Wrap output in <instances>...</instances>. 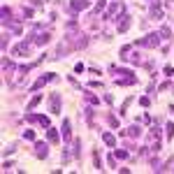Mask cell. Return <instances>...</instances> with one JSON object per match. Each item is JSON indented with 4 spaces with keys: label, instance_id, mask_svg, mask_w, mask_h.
<instances>
[{
    "label": "cell",
    "instance_id": "1",
    "mask_svg": "<svg viewBox=\"0 0 174 174\" xmlns=\"http://www.w3.org/2000/svg\"><path fill=\"white\" fill-rule=\"evenodd\" d=\"M160 40H163L160 33H149L144 40H137L135 44H137V47H149V49H156V47L160 44Z\"/></svg>",
    "mask_w": 174,
    "mask_h": 174
},
{
    "label": "cell",
    "instance_id": "2",
    "mask_svg": "<svg viewBox=\"0 0 174 174\" xmlns=\"http://www.w3.org/2000/svg\"><path fill=\"white\" fill-rule=\"evenodd\" d=\"M88 0H72V2H70V14H72V16H77V14H79V12H84V9H88Z\"/></svg>",
    "mask_w": 174,
    "mask_h": 174
},
{
    "label": "cell",
    "instance_id": "3",
    "mask_svg": "<svg viewBox=\"0 0 174 174\" xmlns=\"http://www.w3.org/2000/svg\"><path fill=\"white\" fill-rule=\"evenodd\" d=\"M51 114H60V93H51Z\"/></svg>",
    "mask_w": 174,
    "mask_h": 174
},
{
    "label": "cell",
    "instance_id": "4",
    "mask_svg": "<svg viewBox=\"0 0 174 174\" xmlns=\"http://www.w3.org/2000/svg\"><path fill=\"white\" fill-rule=\"evenodd\" d=\"M56 79V74L54 72H49V74H44V77H40V79L35 81V86H33V91H37V88H42V86L47 84V81H54Z\"/></svg>",
    "mask_w": 174,
    "mask_h": 174
},
{
    "label": "cell",
    "instance_id": "5",
    "mask_svg": "<svg viewBox=\"0 0 174 174\" xmlns=\"http://www.w3.org/2000/svg\"><path fill=\"white\" fill-rule=\"evenodd\" d=\"M35 156L37 158H47V156H49V146H47L44 142H37L35 144Z\"/></svg>",
    "mask_w": 174,
    "mask_h": 174
},
{
    "label": "cell",
    "instance_id": "6",
    "mask_svg": "<svg viewBox=\"0 0 174 174\" xmlns=\"http://www.w3.org/2000/svg\"><path fill=\"white\" fill-rule=\"evenodd\" d=\"M116 12H123V5H121V2H114L112 5V7H109V12H105V21H109V19H112V14H116Z\"/></svg>",
    "mask_w": 174,
    "mask_h": 174
},
{
    "label": "cell",
    "instance_id": "7",
    "mask_svg": "<svg viewBox=\"0 0 174 174\" xmlns=\"http://www.w3.org/2000/svg\"><path fill=\"white\" fill-rule=\"evenodd\" d=\"M128 28H130V16H128V14H123L121 21H118V33H125Z\"/></svg>",
    "mask_w": 174,
    "mask_h": 174
},
{
    "label": "cell",
    "instance_id": "8",
    "mask_svg": "<svg viewBox=\"0 0 174 174\" xmlns=\"http://www.w3.org/2000/svg\"><path fill=\"white\" fill-rule=\"evenodd\" d=\"M28 49H30V47H28V42H21V44L14 47L12 54H14V56H21V54H28Z\"/></svg>",
    "mask_w": 174,
    "mask_h": 174
},
{
    "label": "cell",
    "instance_id": "9",
    "mask_svg": "<svg viewBox=\"0 0 174 174\" xmlns=\"http://www.w3.org/2000/svg\"><path fill=\"white\" fill-rule=\"evenodd\" d=\"M151 19H163V9H160V2H153V5H151Z\"/></svg>",
    "mask_w": 174,
    "mask_h": 174
},
{
    "label": "cell",
    "instance_id": "10",
    "mask_svg": "<svg viewBox=\"0 0 174 174\" xmlns=\"http://www.w3.org/2000/svg\"><path fill=\"white\" fill-rule=\"evenodd\" d=\"M102 142L107 144V146H116V137L112 132H102Z\"/></svg>",
    "mask_w": 174,
    "mask_h": 174
},
{
    "label": "cell",
    "instance_id": "11",
    "mask_svg": "<svg viewBox=\"0 0 174 174\" xmlns=\"http://www.w3.org/2000/svg\"><path fill=\"white\" fill-rule=\"evenodd\" d=\"M125 135H130V137H139V135H142V128H139V123L130 125V128H128V132H125Z\"/></svg>",
    "mask_w": 174,
    "mask_h": 174
},
{
    "label": "cell",
    "instance_id": "12",
    "mask_svg": "<svg viewBox=\"0 0 174 174\" xmlns=\"http://www.w3.org/2000/svg\"><path fill=\"white\" fill-rule=\"evenodd\" d=\"M63 139H65V142H67V139H70V121H67V118H63Z\"/></svg>",
    "mask_w": 174,
    "mask_h": 174
},
{
    "label": "cell",
    "instance_id": "13",
    "mask_svg": "<svg viewBox=\"0 0 174 174\" xmlns=\"http://www.w3.org/2000/svg\"><path fill=\"white\" fill-rule=\"evenodd\" d=\"M49 42V33H40V35H35V44H47Z\"/></svg>",
    "mask_w": 174,
    "mask_h": 174
},
{
    "label": "cell",
    "instance_id": "14",
    "mask_svg": "<svg viewBox=\"0 0 174 174\" xmlns=\"http://www.w3.org/2000/svg\"><path fill=\"white\" fill-rule=\"evenodd\" d=\"M0 14H2V23L7 26V23L12 21V19H9V16H12V12H9V7H2V9H0Z\"/></svg>",
    "mask_w": 174,
    "mask_h": 174
},
{
    "label": "cell",
    "instance_id": "15",
    "mask_svg": "<svg viewBox=\"0 0 174 174\" xmlns=\"http://www.w3.org/2000/svg\"><path fill=\"white\" fill-rule=\"evenodd\" d=\"M84 95H86V102H91V105H98V102H100V98H98V95L88 93V91H84Z\"/></svg>",
    "mask_w": 174,
    "mask_h": 174
},
{
    "label": "cell",
    "instance_id": "16",
    "mask_svg": "<svg viewBox=\"0 0 174 174\" xmlns=\"http://www.w3.org/2000/svg\"><path fill=\"white\" fill-rule=\"evenodd\" d=\"M72 156L74 158L81 156V139H74V151H72Z\"/></svg>",
    "mask_w": 174,
    "mask_h": 174
},
{
    "label": "cell",
    "instance_id": "17",
    "mask_svg": "<svg viewBox=\"0 0 174 174\" xmlns=\"http://www.w3.org/2000/svg\"><path fill=\"white\" fill-rule=\"evenodd\" d=\"M47 137H49V142H58V130H54V128H49V132H47Z\"/></svg>",
    "mask_w": 174,
    "mask_h": 174
},
{
    "label": "cell",
    "instance_id": "18",
    "mask_svg": "<svg viewBox=\"0 0 174 174\" xmlns=\"http://www.w3.org/2000/svg\"><path fill=\"white\" fill-rule=\"evenodd\" d=\"M160 37H163V40H170V37H172V30H170L167 26H163V28H160Z\"/></svg>",
    "mask_w": 174,
    "mask_h": 174
},
{
    "label": "cell",
    "instance_id": "19",
    "mask_svg": "<svg viewBox=\"0 0 174 174\" xmlns=\"http://www.w3.org/2000/svg\"><path fill=\"white\" fill-rule=\"evenodd\" d=\"M40 100H42V95H35V98L30 100V105H28V112H30V109H35L37 105H40Z\"/></svg>",
    "mask_w": 174,
    "mask_h": 174
},
{
    "label": "cell",
    "instance_id": "20",
    "mask_svg": "<svg viewBox=\"0 0 174 174\" xmlns=\"http://www.w3.org/2000/svg\"><path fill=\"white\" fill-rule=\"evenodd\" d=\"M7 28H9L12 33H16V35L21 33V26H19V23H12V21H9V23H7Z\"/></svg>",
    "mask_w": 174,
    "mask_h": 174
},
{
    "label": "cell",
    "instance_id": "21",
    "mask_svg": "<svg viewBox=\"0 0 174 174\" xmlns=\"http://www.w3.org/2000/svg\"><path fill=\"white\" fill-rule=\"evenodd\" d=\"M84 116H86V121L91 123V121H93V107H86L84 109Z\"/></svg>",
    "mask_w": 174,
    "mask_h": 174
},
{
    "label": "cell",
    "instance_id": "22",
    "mask_svg": "<svg viewBox=\"0 0 174 174\" xmlns=\"http://www.w3.org/2000/svg\"><path fill=\"white\" fill-rule=\"evenodd\" d=\"M114 156L123 160V158H128V151H123V149H116V151H114Z\"/></svg>",
    "mask_w": 174,
    "mask_h": 174
},
{
    "label": "cell",
    "instance_id": "23",
    "mask_svg": "<svg viewBox=\"0 0 174 174\" xmlns=\"http://www.w3.org/2000/svg\"><path fill=\"white\" fill-rule=\"evenodd\" d=\"M93 163H95V170H102V163H100V156H98V151L93 153Z\"/></svg>",
    "mask_w": 174,
    "mask_h": 174
},
{
    "label": "cell",
    "instance_id": "24",
    "mask_svg": "<svg viewBox=\"0 0 174 174\" xmlns=\"http://www.w3.org/2000/svg\"><path fill=\"white\" fill-rule=\"evenodd\" d=\"M165 130H167V139H172V137H174V123H167Z\"/></svg>",
    "mask_w": 174,
    "mask_h": 174
},
{
    "label": "cell",
    "instance_id": "25",
    "mask_svg": "<svg viewBox=\"0 0 174 174\" xmlns=\"http://www.w3.org/2000/svg\"><path fill=\"white\" fill-rule=\"evenodd\" d=\"M37 123H42L44 128H49V118H47V116H37Z\"/></svg>",
    "mask_w": 174,
    "mask_h": 174
},
{
    "label": "cell",
    "instance_id": "26",
    "mask_svg": "<svg viewBox=\"0 0 174 174\" xmlns=\"http://www.w3.org/2000/svg\"><path fill=\"white\" fill-rule=\"evenodd\" d=\"M23 139H35V132L33 130H23Z\"/></svg>",
    "mask_w": 174,
    "mask_h": 174
},
{
    "label": "cell",
    "instance_id": "27",
    "mask_svg": "<svg viewBox=\"0 0 174 174\" xmlns=\"http://www.w3.org/2000/svg\"><path fill=\"white\" fill-rule=\"evenodd\" d=\"M107 165H109V167H116V156H109V158H107Z\"/></svg>",
    "mask_w": 174,
    "mask_h": 174
},
{
    "label": "cell",
    "instance_id": "28",
    "mask_svg": "<svg viewBox=\"0 0 174 174\" xmlns=\"http://www.w3.org/2000/svg\"><path fill=\"white\" fill-rule=\"evenodd\" d=\"M105 5H107V2H105V0H100V2L95 5V12H102V9H105Z\"/></svg>",
    "mask_w": 174,
    "mask_h": 174
},
{
    "label": "cell",
    "instance_id": "29",
    "mask_svg": "<svg viewBox=\"0 0 174 174\" xmlns=\"http://www.w3.org/2000/svg\"><path fill=\"white\" fill-rule=\"evenodd\" d=\"M14 149H16V146H14V144H9V146H7V149H5V151H2V153H5V156H9V153H14Z\"/></svg>",
    "mask_w": 174,
    "mask_h": 174
},
{
    "label": "cell",
    "instance_id": "30",
    "mask_svg": "<svg viewBox=\"0 0 174 174\" xmlns=\"http://www.w3.org/2000/svg\"><path fill=\"white\" fill-rule=\"evenodd\" d=\"M165 74H167V77H174V67H172V65L165 67Z\"/></svg>",
    "mask_w": 174,
    "mask_h": 174
},
{
    "label": "cell",
    "instance_id": "31",
    "mask_svg": "<svg viewBox=\"0 0 174 174\" xmlns=\"http://www.w3.org/2000/svg\"><path fill=\"white\" fill-rule=\"evenodd\" d=\"M30 16H33V9H30V7L23 9V19H30Z\"/></svg>",
    "mask_w": 174,
    "mask_h": 174
},
{
    "label": "cell",
    "instance_id": "32",
    "mask_svg": "<svg viewBox=\"0 0 174 174\" xmlns=\"http://www.w3.org/2000/svg\"><path fill=\"white\" fill-rule=\"evenodd\" d=\"M149 102H151L149 98H139V105H142V107H149Z\"/></svg>",
    "mask_w": 174,
    "mask_h": 174
},
{
    "label": "cell",
    "instance_id": "33",
    "mask_svg": "<svg viewBox=\"0 0 174 174\" xmlns=\"http://www.w3.org/2000/svg\"><path fill=\"white\" fill-rule=\"evenodd\" d=\"M109 125H114V128L118 125V121H116V116H109Z\"/></svg>",
    "mask_w": 174,
    "mask_h": 174
}]
</instances>
